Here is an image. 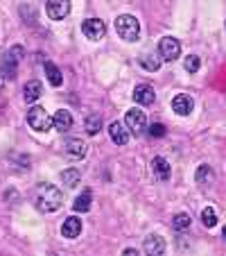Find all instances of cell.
I'll return each instance as SVG.
<instances>
[{
    "label": "cell",
    "mask_w": 226,
    "mask_h": 256,
    "mask_svg": "<svg viewBox=\"0 0 226 256\" xmlns=\"http://www.w3.org/2000/svg\"><path fill=\"white\" fill-rule=\"evenodd\" d=\"M63 193L54 184H41L34 190V206L43 213H52L57 208H61Z\"/></svg>",
    "instance_id": "6da1fadb"
},
{
    "label": "cell",
    "mask_w": 226,
    "mask_h": 256,
    "mask_svg": "<svg viewBox=\"0 0 226 256\" xmlns=\"http://www.w3.org/2000/svg\"><path fill=\"white\" fill-rule=\"evenodd\" d=\"M116 32L120 34L122 41H129V44L138 41V36H140V23H138V18H136V16H131V14L118 16V20H116Z\"/></svg>",
    "instance_id": "7a4b0ae2"
},
{
    "label": "cell",
    "mask_w": 226,
    "mask_h": 256,
    "mask_svg": "<svg viewBox=\"0 0 226 256\" xmlns=\"http://www.w3.org/2000/svg\"><path fill=\"white\" fill-rule=\"evenodd\" d=\"M27 125L32 127L34 132H48L50 127H52V118L48 116V112H45L43 106L34 104L27 112Z\"/></svg>",
    "instance_id": "3957f363"
},
{
    "label": "cell",
    "mask_w": 226,
    "mask_h": 256,
    "mask_svg": "<svg viewBox=\"0 0 226 256\" xmlns=\"http://www.w3.org/2000/svg\"><path fill=\"white\" fill-rule=\"evenodd\" d=\"M125 125L127 130L131 132L134 136H140L145 130H147V116H145V112H140V109H129L125 116Z\"/></svg>",
    "instance_id": "277c9868"
},
{
    "label": "cell",
    "mask_w": 226,
    "mask_h": 256,
    "mask_svg": "<svg viewBox=\"0 0 226 256\" xmlns=\"http://www.w3.org/2000/svg\"><path fill=\"white\" fill-rule=\"evenodd\" d=\"M20 57H23V48L20 46H14V48L9 50V52L5 54V59H2V64H0V68H2V72H5L9 80L16 78V70H18V64H20Z\"/></svg>",
    "instance_id": "5b68a950"
},
{
    "label": "cell",
    "mask_w": 226,
    "mask_h": 256,
    "mask_svg": "<svg viewBox=\"0 0 226 256\" xmlns=\"http://www.w3.org/2000/svg\"><path fill=\"white\" fill-rule=\"evenodd\" d=\"M82 32H84V36H86V39L100 41V39H104L106 25H104V20H100V18H86L82 23Z\"/></svg>",
    "instance_id": "8992f818"
},
{
    "label": "cell",
    "mask_w": 226,
    "mask_h": 256,
    "mask_svg": "<svg viewBox=\"0 0 226 256\" xmlns=\"http://www.w3.org/2000/svg\"><path fill=\"white\" fill-rule=\"evenodd\" d=\"M159 52L165 62H174L177 57H181V44L174 36H163L159 44Z\"/></svg>",
    "instance_id": "52a82bcc"
},
{
    "label": "cell",
    "mask_w": 226,
    "mask_h": 256,
    "mask_svg": "<svg viewBox=\"0 0 226 256\" xmlns=\"http://www.w3.org/2000/svg\"><path fill=\"white\" fill-rule=\"evenodd\" d=\"M86 152H88V145L84 143L82 138H68L66 143H63V154H66L68 159H72V161L84 159Z\"/></svg>",
    "instance_id": "ba28073f"
},
{
    "label": "cell",
    "mask_w": 226,
    "mask_h": 256,
    "mask_svg": "<svg viewBox=\"0 0 226 256\" xmlns=\"http://www.w3.org/2000/svg\"><path fill=\"white\" fill-rule=\"evenodd\" d=\"M45 14L52 20H63L70 14V0H48L45 2Z\"/></svg>",
    "instance_id": "9c48e42d"
},
{
    "label": "cell",
    "mask_w": 226,
    "mask_h": 256,
    "mask_svg": "<svg viewBox=\"0 0 226 256\" xmlns=\"http://www.w3.org/2000/svg\"><path fill=\"white\" fill-rule=\"evenodd\" d=\"M195 109V100L190 96H186V93H179V96H174L172 100V112L177 114V116H190Z\"/></svg>",
    "instance_id": "30bf717a"
},
{
    "label": "cell",
    "mask_w": 226,
    "mask_h": 256,
    "mask_svg": "<svg viewBox=\"0 0 226 256\" xmlns=\"http://www.w3.org/2000/svg\"><path fill=\"white\" fill-rule=\"evenodd\" d=\"M129 134L131 132L127 130V125L125 122H111L109 125V136H111V140H113V143L116 145H127L129 143Z\"/></svg>",
    "instance_id": "8fae6325"
},
{
    "label": "cell",
    "mask_w": 226,
    "mask_h": 256,
    "mask_svg": "<svg viewBox=\"0 0 226 256\" xmlns=\"http://www.w3.org/2000/svg\"><path fill=\"white\" fill-rule=\"evenodd\" d=\"M134 100L138 102V104H143V106H149V104H154L156 93H154V88L149 86V84H138V86L134 88Z\"/></svg>",
    "instance_id": "7c38bea8"
},
{
    "label": "cell",
    "mask_w": 226,
    "mask_h": 256,
    "mask_svg": "<svg viewBox=\"0 0 226 256\" xmlns=\"http://www.w3.org/2000/svg\"><path fill=\"white\" fill-rule=\"evenodd\" d=\"M79 234H82V220H79L77 216L66 218L61 224V236L63 238H77Z\"/></svg>",
    "instance_id": "4fadbf2b"
},
{
    "label": "cell",
    "mask_w": 226,
    "mask_h": 256,
    "mask_svg": "<svg viewBox=\"0 0 226 256\" xmlns=\"http://www.w3.org/2000/svg\"><path fill=\"white\" fill-rule=\"evenodd\" d=\"M52 127L57 132H61V134L70 132L72 130V116H70V112H66V109H59V112L52 116Z\"/></svg>",
    "instance_id": "5bb4252c"
},
{
    "label": "cell",
    "mask_w": 226,
    "mask_h": 256,
    "mask_svg": "<svg viewBox=\"0 0 226 256\" xmlns=\"http://www.w3.org/2000/svg\"><path fill=\"white\" fill-rule=\"evenodd\" d=\"M152 172H154V177L159 179V182H168L170 179L168 159H163V156H154V159H152Z\"/></svg>",
    "instance_id": "9a60e30c"
},
{
    "label": "cell",
    "mask_w": 226,
    "mask_h": 256,
    "mask_svg": "<svg viewBox=\"0 0 226 256\" xmlns=\"http://www.w3.org/2000/svg\"><path fill=\"white\" fill-rule=\"evenodd\" d=\"M145 252H147L149 256L152 254H156V256H161L165 252V240L161 236H156V234H152V236H147L145 238V247H143Z\"/></svg>",
    "instance_id": "2e32d148"
},
{
    "label": "cell",
    "mask_w": 226,
    "mask_h": 256,
    "mask_svg": "<svg viewBox=\"0 0 226 256\" xmlns=\"http://www.w3.org/2000/svg\"><path fill=\"white\" fill-rule=\"evenodd\" d=\"M43 93V86H41L39 80H29L27 84L23 86V100L25 102H36Z\"/></svg>",
    "instance_id": "e0dca14e"
},
{
    "label": "cell",
    "mask_w": 226,
    "mask_h": 256,
    "mask_svg": "<svg viewBox=\"0 0 226 256\" xmlns=\"http://www.w3.org/2000/svg\"><path fill=\"white\" fill-rule=\"evenodd\" d=\"M45 75H48V82L52 84V86H61L63 75H61V70H59L52 62H45Z\"/></svg>",
    "instance_id": "ac0fdd59"
},
{
    "label": "cell",
    "mask_w": 226,
    "mask_h": 256,
    "mask_svg": "<svg viewBox=\"0 0 226 256\" xmlns=\"http://www.w3.org/2000/svg\"><path fill=\"white\" fill-rule=\"evenodd\" d=\"M72 208L77 213H88L91 211V193L88 190H84L82 195H77L75 198V202H72Z\"/></svg>",
    "instance_id": "d6986e66"
},
{
    "label": "cell",
    "mask_w": 226,
    "mask_h": 256,
    "mask_svg": "<svg viewBox=\"0 0 226 256\" xmlns=\"http://www.w3.org/2000/svg\"><path fill=\"white\" fill-rule=\"evenodd\" d=\"M79 179H82V174H79L77 168H68L61 172V182L68 186V188H75V186L79 184Z\"/></svg>",
    "instance_id": "ffe728a7"
},
{
    "label": "cell",
    "mask_w": 226,
    "mask_h": 256,
    "mask_svg": "<svg viewBox=\"0 0 226 256\" xmlns=\"http://www.w3.org/2000/svg\"><path fill=\"white\" fill-rule=\"evenodd\" d=\"M138 62H140V66H143L145 70H159V68H161V62L152 52H143L138 57Z\"/></svg>",
    "instance_id": "44dd1931"
},
{
    "label": "cell",
    "mask_w": 226,
    "mask_h": 256,
    "mask_svg": "<svg viewBox=\"0 0 226 256\" xmlns=\"http://www.w3.org/2000/svg\"><path fill=\"white\" fill-rule=\"evenodd\" d=\"M86 134H91V136H95V134H100V130H102V116L100 114H91V116L86 118Z\"/></svg>",
    "instance_id": "7402d4cb"
},
{
    "label": "cell",
    "mask_w": 226,
    "mask_h": 256,
    "mask_svg": "<svg viewBox=\"0 0 226 256\" xmlns=\"http://www.w3.org/2000/svg\"><path fill=\"white\" fill-rule=\"evenodd\" d=\"M195 179H197V184H211L213 182V170H211V166H199L197 168V172H195Z\"/></svg>",
    "instance_id": "603a6c76"
},
{
    "label": "cell",
    "mask_w": 226,
    "mask_h": 256,
    "mask_svg": "<svg viewBox=\"0 0 226 256\" xmlns=\"http://www.w3.org/2000/svg\"><path fill=\"white\" fill-rule=\"evenodd\" d=\"M172 227L177 229V232H186V229L190 227V216H188V213H177V216L172 218Z\"/></svg>",
    "instance_id": "cb8c5ba5"
},
{
    "label": "cell",
    "mask_w": 226,
    "mask_h": 256,
    "mask_svg": "<svg viewBox=\"0 0 226 256\" xmlns=\"http://www.w3.org/2000/svg\"><path fill=\"white\" fill-rule=\"evenodd\" d=\"M183 68H186V72H190V75H193V72H197L199 68H202V59H199L197 54H188Z\"/></svg>",
    "instance_id": "d4e9b609"
},
{
    "label": "cell",
    "mask_w": 226,
    "mask_h": 256,
    "mask_svg": "<svg viewBox=\"0 0 226 256\" xmlns=\"http://www.w3.org/2000/svg\"><path fill=\"white\" fill-rule=\"evenodd\" d=\"M202 222L206 224L208 229L215 227V224H217V213H215V208H211V206L204 208V211H202Z\"/></svg>",
    "instance_id": "484cf974"
},
{
    "label": "cell",
    "mask_w": 226,
    "mask_h": 256,
    "mask_svg": "<svg viewBox=\"0 0 226 256\" xmlns=\"http://www.w3.org/2000/svg\"><path fill=\"white\" fill-rule=\"evenodd\" d=\"M149 136H154V138H161V136H165V127L161 125V122L149 125Z\"/></svg>",
    "instance_id": "4316f807"
},
{
    "label": "cell",
    "mask_w": 226,
    "mask_h": 256,
    "mask_svg": "<svg viewBox=\"0 0 226 256\" xmlns=\"http://www.w3.org/2000/svg\"><path fill=\"white\" fill-rule=\"evenodd\" d=\"M125 254H127V256H136L138 252H136V250H125Z\"/></svg>",
    "instance_id": "83f0119b"
},
{
    "label": "cell",
    "mask_w": 226,
    "mask_h": 256,
    "mask_svg": "<svg viewBox=\"0 0 226 256\" xmlns=\"http://www.w3.org/2000/svg\"><path fill=\"white\" fill-rule=\"evenodd\" d=\"M222 238H224V242H226V227L222 229Z\"/></svg>",
    "instance_id": "f1b7e54d"
}]
</instances>
